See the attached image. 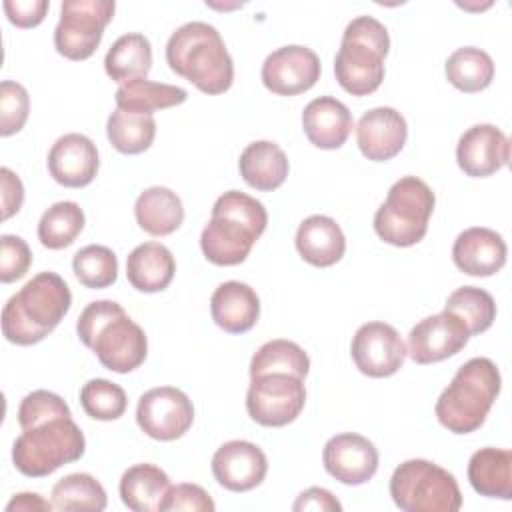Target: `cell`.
I'll return each mask as SVG.
<instances>
[{
  "instance_id": "6da1fadb",
  "label": "cell",
  "mask_w": 512,
  "mask_h": 512,
  "mask_svg": "<svg viewBox=\"0 0 512 512\" xmlns=\"http://www.w3.org/2000/svg\"><path fill=\"white\" fill-rule=\"evenodd\" d=\"M268 224L264 204L244 192L228 190L212 206V216L200 234V248L216 266L244 262Z\"/></svg>"
},
{
  "instance_id": "7a4b0ae2",
  "label": "cell",
  "mask_w": 512,
  "mask_h": 512,
  "mask_svg": "<svg viewBox=\"0 0 512 512\" xmlns=\"http://www.w3.org/2000/svg\"><path fill=\"white\" fill-rule=\"evenodd\" d=\"M72 294L56 272L32 276L2 308V334L18 346H32L44 340L68 314Z\"/></svg>"
},
{
  "instance_id": "3957f363",
  "label": "cell",
  "mask_w": 512,
  "mask_h": 512,
  "mask_svg": "<svg viewBox=\"0 0 512 512\" xmlns=\"http://www.w3.org/2000/svg\"><path fill=\"white\" fill-rule=\"evenodd\" d=\"M78 338L94 350L100 364L112 372L136 370L148 354L144 330L114 300L90 302L76 322Z\"/></svg>"
},
{
  "instance_id": "277c9868",
  "label": "cell",
  "mask_w": 512,
  "mask_h": 512,
  "mask_svg": "<svg viewBox=\"0 0 512 512\" xmlns=\"http://www.w3.org/2000/svg\"><path fill=\"white\" fill-rule=\"evenodd\" d=\"M172 72L204 94H222L234 82V64L220 32L208 22H186L166 42Z\"/></svg>"
},
{
  "instance_id": "5b68a950",
  "label": "cell",
  "mask_w": 512,
  "mask_h": 512,
  "mask_svg": "<svg viewBox=\"0 0 512 512\" xmlns=\"http://www.w3.org/2000/svg\"><path fill=\"white\" fill-rule=\"evenodd\" d=\"M500 370L490 358H470L436 400L438 422L454 434L478 430L500 394Z\"/></svg>"
},
{
  "instance_id": "8992f818",
  "label": "cell",
  "mask_w": 512,
  "mask_h": 512,
  "mask_svg": "<svg viewBox=\"0 0 512 512\" xmlns=\"http://www.w3.org/2000/svg\"><path fill=\"white\" fill-rule=\"evenodd\" d=\"M390 48L386 26L374 16L348 22L334 58V76L352 96L376 92L384 80V58Z\"/></svg>"
},
{
  "instance_id": "52a82bcc",
  "label": "cell",
  "mask_w": 512,
  "mask_h": 512,
  "mask_svg": "<svg viewBox=\"0 0 512 512\" xmlns=\"http://www.w3.org/2000/svg\"><path fill=\"white\" fill-rule=\"evenodd\" d=\"M86 440L72 416H60L36 424L14 440L12 462L28 478H44L60 466L84 456Z\"/></svg>"
},
{
  "instance_id": "ba28073f",
  "label": "cell",
  "mask_w": 512,
  "mask_h": 512,
  "mask_svg": "<svg viewBox=\"0 0 512 512\" xmlns=\"http://www.w3.org/2000/svg\"><path fill=\"white\" fill-rule=\"evenodd\" d=\"M434 204L436 196L424 180L402 176L390 186L386 200L376 210L374 230L386 244L414 246L428 232Z\"/></svg>"
},
{
  "instance_id": "9c48e42d",
  "label": "cell",
  "mask_w": 512,
  "mask_h": 512,
  "mask_svg": "<svg viewBox=\"0 0 512 512\" xmlns=\"http://www.w3.org/2000/svg\"><path fill=\"white\" fill-rule=\"evenodd\" d=\"M390 496L404 512H458L462 506L456 478L424 458L406 460L394 470Z\"/></svg>"
},
{
  "instance_id": "30bf717a",
  "label": "cell",
  "mask_w": 512,
  "mask_h": 512,
  "mask_svg": "<svg viewBox=\"0 0 512 512\" xmlns=\"http://www.w3.org/2000/svg\"><path fill=\"white\" fill-rule=\"evenodd\" d=\"M114 0H64L54 28L56 52L68 60L90 58L114 16Z\"/></svg>"
},
{
  "instance_id": "8fae6325",
  "label": "cell",
  "mask_w": 512,
  "mask_h": 512,
  "mask_svg": "<svg viewBox=\"0 0 512 512\" xmlns=\"http://www.w3.org/2000/svg\"><path fill=\"white\" fill-rule=\"evenodd\" d=\"M304 404V378L292 374L270 372L254 376L246 392V410L260 426H286L300 416Z\"/></svg>"
},
{
  "instance_id": "7c38bea8",
  "label": "cell",
  "mask_w": 512,
  "mask_h": 512,
  "mask_svg": "<svg viewBox=\"0 0 512 512\" xmlns=\"http://www.w3.org/2000/svg\"><path fill=\"white\" fill-rule=\"evenodd\" d=\"M140 430L160 442L182 438L194 422L192 400L174 386H158L144 392L136 406Z\"/></svg>"
},
{
  "instance_id": "4fadbf2b",
  "label": "cell",
  "mask_w": 512,
  "mask_h": 512,
  "mask_svg": "<svg viewBox=\"0 0 512 512\" xmlns=\"http://www.w3.org/2000/svg\"><path fill=\"white\" fill-rule=\"evenodd\" d=\"M350 354L362 374L388 378L402 368L408 350L394 326L386 322H366L356 330Z\"/></svg>"
},
{
  "instance_id": "5bb4252c",
  "label": "cell",
  "mask_w": 512,
  "mask_h": 512,
  "mask_svg": "<svg viewBox=\"0 0 512 512\" xmlns=\"http://www.w3.org/2000/svg\"><path fill=\"white\" fill-rule=\"evenodd\" d=\"M322 72L318 54L308 46H282L262 64V84L278 96H296L310 90Z\"/></svg>"
},
{
  "instance_id": "9a60e30c",
  "label": "cell",
  "mask_w": 512,
  "mask_h": 512,
  "mask_svg": "<svg viewBox=\"0 0 512 512\" xmlns=\"http://www.w3.org/2000/svg\"><path fill=\"white\" fill-rule=\"evenodd\" d=\"M470 338L466 324L444 310L422 318L408 334V354L416 364H434L458 354Z\"/></svg>"
},
{
  "instance_id": "2e32d148",
  "label": "cell",
  "mask_w": 512,
  "mask_h": 512,
  "mask_svg": "<svg viewBox=\"0 0 512 512\" xmlns=\"http://www.w3.org/2000/svg\"><path fill=\"white\" fill-rule=\"evenodd\" d=\"M378 450L362 434L344 432L332 436L322 450L326 472L342 484L360 486L378 470Z\"/></svg>"
},
{
  "instance_id": "e0dca14e",
  "label": "cell",
  "mask_w": 512,
  "mask_h": 512,
  "mask_svg": "<svg viewBox=\"0 0 512 512\" xmlns=\"http://www.w3.org/2000/svg\"><path fill=\"white\" fill-rule=\"evenodd\" d=\"M268 460L260 446L248 440L224 442L212 456V474L230 492H248L262 484Z\"/></svg>"
},
{
  "instance_id": "ac0fdd59",
  "label": "cell",
  "mask_w": 512,
  "mask_h": 512,
  "mask_svg": "<svg viewBox=\"0 0 512 512\" xmlns=\"http://www.w3.org/2000/svg\"><path fill=\"white\" fill-rule=\"evenodd\" d=\"M510 160L508 136L494 124H474L458 140L456 162L466 176L486 178Z\"/></svg>"
},
{
  "instance_id": "d6986e66",
  "label": "cell",
  "mask_w": 512,
  "mask_h": 512,
  "mask_svg": "<svg viewBox=\"0 0 512 512\" xmlns=\"http://www.w3.org/2000/svg\"><path fill=\"white\" fill-rule=\"evenodd\" d=\"M98 166L96 144L78 132L60 136L48 152V172L66 188L88 186L96 178Z\"/></svg>"
},
{
  "instance_id": "ffe728a7",
  "label": "cell",
  "mask_w": 512,
  "mask_h": 512,
  "mask_svg": "<svg viewBox=\"0 0 512 512\" xmlns=\"http://www.w3.org/2000/svg\"><path fill=\"white\" fill-rule=\"evenodd\" d=\"M406 138V120L390 106H378L364 112L356 126L358 148L372 162H386L400 154Z\"/></svg>"
},
{
  "instance_id": "44dd1931",
  "label": "cell",
  "mask_w": 512,
  "mask_h": 512,
  "mask_svg": "<svg viewBox=\"0 0 512 512\" xmlns=\"http://www.w3.org/2000/svg\"><path fill=\"white\" fill-rule=\"evenodd\" d=\"M506 242L504 238L484 226L466 228L460 232L452 246L454 264L468 276H492L506 264Z\"/></svg>"
},
{
  "instance_id": "7402d4cb",
  "label": "cell",
  "mask_w": 512,
  "mask_h": 512,
  "mask_svg": "<svg viewBox=\"0 0 512 512\" xmlns=\"http://www.w3.org/2000/svg\"><path fill=\"white\" fill-rule=\"evenodd\" d=\"M302 128L316 148L336 150L348 140L354 120L344 102L334 96H320L306 104L302 112Z\"/></svg>"
},
{
  "instance_id": "603a6c76",
  "label": "cell",
  "mask_w": 512,
  "mask_h": 512,
  "mask_svg": "<svg viewBox=\"0 0 512 512\" xmlns=\"http://www.w3.org/2000/svg\"><path fill=\"white\" fill-rule=\"evenodd\" d=\"M210 314L216 326L230 334H242L254 328L260 316V298L252 286L228 280L222 282L210 298Z\"/></svg>"
},
{
  "instance_id": "cb8c5ba5",
  "label": "cell",
  "mask_w": 512,
  "mask_h": 512,
  "mask_svg": "<svg viewBox=\"0 0 512 512\" xmlns=\"http://www.w3.org/2000/svg\"><path fill=\"white\" fill-rule=\"evenodd\" d=\"M296 250L312 266L328 268L336 264L346 250V238L334 218L324 214L308 216L296 230Z\"/></svg>"
},
{
  "instance_id": "d4e9b609",
  "label": "cell",
  "mask_w": 512,
  "mask_h": 512,
  "mask_svg": "<svg viewBox=\"0 0 512 512\" xmlns=\"http://www.w3.org/2000/svg\"><path fill=\"white\" fill-rule=\"evenodd\" d=\"M176 272L172 252L160 242H144L126 258V278L138 292H162Z\"/></svg>"
},
{
  "instance_id": "484cf974",
  "label": "cell",
  "mask_w": 512,
  "mask_h": 512,
  "mask_svg": "<svg viewBox=\"0 0 512 512\" xmlns=\"http://www.w3.org/2000/svg\"><path fill=\"white\" fill-rule=\"evenodd\" d=\"M238 168L248 186L262 192H272L284 184L290 164L288 156L278 144L270 140H256L242 150Z\"/></svg>"
},
{
  "instance_id": "4316f807",
  "label": "cell",
  "mask_w": 512,
  "mask_h": 512,
  "mask_svg": "<svg viewBox=\"0 0 512 512\" xmlns=\"http://www.w3.org/2000/svg\"><path fill=\"white\" fill-rule=\"evenodd\" d=\"M468 480L486 498H512V452L508 448H480L470 456Z\"/></svg>"
},
{
  "instance_id": "83f0119b",
  "label": "cell",
  "mask_w": 512,
  "mask_h": 512,
  "mask_svg": "<svg viewBox=\"0 0 512 512\" xmlns=\"http://www.w3.org/2000/svg\"><path fill=\"white\" fill-rule=\"evenodd\" d=\"M168 474L156 464H134L120 478V498L134 512H160L170 488Z\"/></svg>"
},
{
  "instance_id": "f1b7e54d",
  "label": "cell",
  "mask_w": 512,
  "mask_h": 512,
  "mask_svg": "<svg viewBox=\"0 0 512 512\" xmlns=\"http://www.w3.org/2000/svg\"><path fill=\"white\" fill-rule=\"evenodd\" d=\"M138 226L150 236H168L176 232L184 220V206L176 192L166 186L146 188L134 204Z\"/></svg>"
},
{
  "instance_id": "f546056e",
  "label": "cell",
  "mask_w": 512,
  "mask_h": 512,
  "mask_svg": "<svg viewBox=\"0 0 512 512\" xmlns=\"http://www.w3.org/2000/svg\"><path fill=\"white\" fill-rule=\"evenodd\" d=\"M152 68V46L144 34L130 32L120 36L104 58L106 74L122 84L144 80Z\"/></svg>"
},
{
  "instance_id": "4dcf8cb0",
  "label": "cell",
  "mask_w": 512,
  "mask_h": 512,
  "mask_svg": "<svg viewBox=\"0 0 512 512\" xmlns=\"http://www.w3.org/2000/svg\"><path fill=\"white\" fill-rule=\"evenodd\" d=\"M116 106L126 112L136 114H152L156 110L172 108L182 102H186L188 92L180 86L164 84V82H152V80H134L128 84H122L116 94Z\"/></svg>"
},
{
  "instance_id": "1f68e13d",
  "label": "cell",
  "mask_w": 512,
  "mask_h": 512,
  "mask_svg": "<svg viewBox=\"0 0 512 512\" xmlns=\"http://www.w3.org/2000/svg\"><path fill=\"white\" fill-rule=\"evenodd\" d=\"M448 82L460 92L474 94L492 84L494 62L488 52L476 46H464L454 50L444 64Z\"/></svg>"
},
{
  "instance_id": "d6a6232c",
  "label": "cell",
  "mask_w": 512,
  "mask_h": 512,
  "mask_svg": "<svg viewBox=\"0 0 512 512\" xmlns=\"http://www.w3.org/2000/svg\"><path fill=\"white\" fill-rule=\"evenodd\" d=\"M110 144L122 154H140L156 138V120L152 114H136L116 108L106 122Z\"/></svg>"
},
{
  "instance_id": "836d02e7",
  "label": "cell",
  "mask_w": 512,
  "mask_h": 512,
  "mask_svg": "<svg viewBox=\"0 0 512 512\" xmlns=\"http://www.w3.org/2000/svg\"><path fill=\"white\" fill-rule=\"evenodd\" d=\"M270 372H282V374H292L298 378H306L310 372V358L292 340H270L262 344L252 360H250V378L260 376V374H270Z\"/></svg>"
},
{
  "instance_id": "e575fe53",
  "label": "cell",
  "mask_w": 512,
  "mask_h": 512,
  "mask_svg": "<svg viewBox=\"0 0 512 512\" xmlns=\"http://www.w3.org/2000/svg\"><path fill=\"white\" fill-rule=\"evenodd\" d=\"M108 504L104 486L90 474L76 472L60 478L52 488V506L56 510L102 512Z\"/></svg>"
},
{
  "instance_id": "d590c367",
  "label": "cell",
  "mask_w": 512,
  "mask_h": 512,
  "mask_svg": "<svg viewBox=\"0 0 512 512\" xmlns=\"http://www.w3.org/2000/svg\"><path fill=\"white\" fill-rule=\"evenodd\" d=\"M84 228V212L72 200L52 204L38 222V240L50 250L70 246Z\"/></svg>"
},
{
  "instance_id": "8d00e7d4",
  "label": "cell",
  "mask_w": 512,
  "mask_h": 512,
  "mask_svg": "<svg viewBox=\"0 0 512 512\" xmlns=\"http://www.w3.org/2000/svg\"><path fill=\"white\" fill-rule=\"evenodd\" d=\"M444 310L456 314L466 324L470 336L486 332L496 320V302L492 294L476 286L456 288L446 298Z\"/></svg>"
},
{
  "instance_id": "74e56055",
  "label": "cell",
  "mask_w": 512,
  "mask_h": 512,
  "mask_svg": "<svg viewBox=\"0 0 512 512\" xmlns=\"http://www.w3.org/2000/svg\"><path fill=\"white\" fill-rule=\"evenodd\" d=\"M72 270L86 288H108L118 278V258L102 244H88L72 258Z\"/></svg>"
},
{
  "instance_id": "f35d334b",
  "label": "cell",
  "mask_w": 512,
  "mask_h": 512,
  "mask_svg": "<svg viewBox=\"0 0 512 512\" xmlns=\"http://www.w3.org/2000/svg\"><path fill=\"white\" fill-rule=\"evenodd\" d=\"M80 404L84 412L94 420H118L128 406V398L122 386L106 378H92L80 390Z\"/></svg>"
},
{
  "instance_id": "ab89813d",
  "label": "cell",
  "mask_w": 512,
  "mask_h": 512,
  "mask_svg": "<svg viewBox=\"0 0 512 512\" xmlns=\"http://www.w3.org/2000/svg\"><path fill=\"white\" fill-rule=\"evenodd\" d=\"M30 96L28 90L14 82L2 80L0 84V136H12L20 132L28 120Z\"/></svg>"
},
{
  "instance_id": "60d3db41",
  "label": "cell",
  "mask_w": 512,
  "mask_h": 512,
  "mask_svg": "<svg viewBox=\"0 0 512 512\" xmlns=\"http://www.w3.org/2000/svg\"><path fill=\"white\" fill-rule=\"evenodd\" d=\"M60 416H72L70 408L58 394L48 390H34L26 394L18 406V424L22 430Z\"/></svg>"
},
{
  "instance_id": "b9f144b4",
  "label": "cell",
  "mask_w": 512,
  "mask_h": 512,
  "mask_svg": "<svg viewBox=\"0 0 512 512\" xmlns=\"http://www.w3.org/2000/svg\"><path fill=\"white\" fill-rule=\"evenodd\" d=\"M32 264V252L20 236L2 234L0 236V282L10 284L22 278Z\"/></svg>"
},
{
  "instance_id": "7bdbcfd3",
  "label": "cell",
  "mask_w": 512,
  "mask_h": 512,
  "mask_svg": "<svg viewBox=\"0 0 512 512\" xmlns=\"http://www.w3.org/2000/svg\"><path fill=\"white\" fill-rule=\"evenodd\" d=\"M216 508L210 494L198 484H176L170 486L166 498L160 506V512H174V510H188V512H212Z\"/></svg>"
},
{
  "instance_id": "ee69618b",
  "label": "cell",
  "mask_w": 512,
  "mask_h": 512,
  "mask_svg": "<svg viewBox=\"0 0 512 512\" xmlns=\"http://www.w3.org/2000/svg\"><path fill=\"white\" fill-rule=\"evenodd\" d=\"M2 8L14 26L34 28L44 20L50 8V2L48 0H4Z\"/></svg>"
},
{
  "instance_id": "f6af8a7d",
  "label": "cell",
  "mask_w": 512,
  "mask_h": 512,
  "mask_svg": "<svg viewBox=\"0 0 512 512\" xmlns=\"http://www.w3.org/2000/svg\"><path fill=\"white\" fill-rule=\"evenodd\" d=\"M0 182H2V218L8 220L22 208L24 202V186L16 172L10 168H0Z\"/></svg>"
},
{
  "instance_id": "bcb514c9",
  "label": "cell",
  "mask_w": 512,
  "mask_h": 512,
  "mask_svg": "<svg viewBox=\"0 0 512 512\" xmlns=\"http://www.w3.org/2000/svg\"><path fill=\"white\" fill-rule=\"evenodd\" d=\"M292 510L304 512V510H314V512H340L342 504L328 492L326 488L312 486L304 492L298 494L296 502L292 504Z\"/></svg>"
},
{
  "instance_id": "7dc6e473",
  "label": "cell",
  "mask_w": 512,
  "mask_h": 512,
  "mask_svg": "<svg viewBox=\"0 0 512 512\" xmlns=\"http://www.w3.org/2000/svg\"><path fill=\"white\" fill-rule=\"evenodd\" d=\"M50 508H54L52 502L44 500L40 494H30V492L16 494V496L6 504V512H14V510L30 512V510H50Z\"/></svg>"
}]
</instances>
